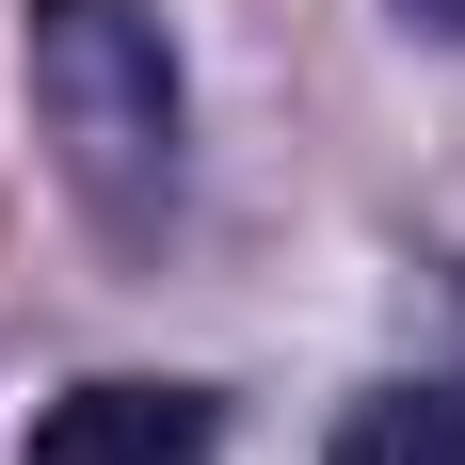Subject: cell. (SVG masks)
<instances>
[{
    "instance_id": "cell-1",
    "label": "cell",
    "mask_w": 465,
    "mask_h": 465,
    "mask_svg": "<svg viewBox=\"0 0 465 465\" xmlns=\"http://www.w3.org/2000/svg\"><path fill=\"white\" fill-rule=\"evenodd\" d=\"M33 33V113H48V161L129 225L144 193L177 177V48L144 0H16Z\"/></svg>"
},
{
    "instance_id": "cell-2",
    "label": "cell",
    "mask_w": 465,
    "mask_h": 465,
    "mask_svg": "<svg viewBox=\"0 0 465 465\" xmlns=\"http://www.w3.org/2000/svg\"><path fill=\"white\" fill-rule=\"evenodd\" d=\"M33 465H209V401L193 385H64L33 418Z\"/></svg>"
},
{
    "instance_id": "cell-3",
    "label": "cell",
    "mask_w": 465,
    "mask_h": 465,
    "mask_svg": "<svg viewBox=\"0 0 465 465\" xmlns=\"http://www.w3.org/2000/svg\"><path fill=\"white\" fill-rule=\"evenodd\" d=\"M337 465H465V385H370L337 418Z\"/></svg>"
},
{
    "instance_id": "cell-4",
    "label": "cell",
    "mask_w": 465,
    "mask_h": 465,
    "mask_svg": "<svg viewBox=\"0 0 465 465\" xmlns=\"http://www.w3.org/2000/svg\"><path fill=\"white\" fill-rule=\"evenodd\" d=\"M401 16H418V33H433V48H465V0H401Z\"/></svg>"
}]
</instances>
